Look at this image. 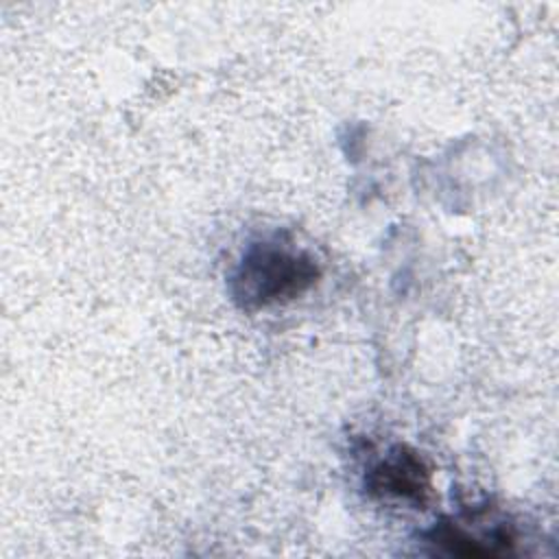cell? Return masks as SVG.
Wrapping results in <instances>:
<instances>
[{
  "label": "cell",
  "mask_w": 559,
  "mask_h": 559,
  "mask_svg": "<svg viewBox=\"0 0 559 559\" xmlns=\"http://www.w3.org/2000/svg\"><path fill=\"white\" fill-rule=\"evenodd\" d=\"M426 539L445 555L454 557H502L518 544V531L509 520L474 511L459 518H441Z\"/></svg>",
  "instance_id": "cell-3"
},
{
  "label": "cell",
  "mask_w": 559,
  "mask_h": 559,
  "mask_svg": "<svg viewBox=\"0 0 559 559\" xmlns=\"http://www.w3.org/2000/svg\"><path fill=\"white\" fill-rule=\"evenodd\" d=\"M319 277L321 266L310 251L286 238H264L242 251L229 293L242 310L255 312L301 297Z\"/></svg>",
  "instance_id": "cell-1"
},
{
  "label": "cell",
  "mask_w": 559,
  "mask_h": 559,
  "mask_svg": "<svg viewBox=\"0 0 559 559\" xmlns=\"http://www.w3.org/2000/svg\"><path fill=\"white\" fill-rule=\"evenodd\" d=\"M365 489L380 502L424 509L432 500V472L426 459L406 443H395L365 474Z\"/></svg>",
  "instance_id": "cell-2"
}]
</instances>
